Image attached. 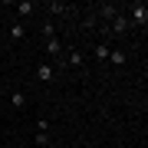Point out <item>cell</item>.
<instances>
[{
	"label": "cell",
	"instance_id": "obj_1",
	"mask_svg": "<svg viewBox=\"0 0 148 148\" xmlns=\"http://www.w3.org/2000/svg\"><path fill=\"white\" fill-rule=\"evenodd\" d=\"M128 27H132V23H128V16H125V13H115V16L109 20V30H112V33H119V36H125Z\"/></svg>",
	"mask_w": 148,
	"mask_h": 148
},
{
	"label": "cell",
	"instance_id": "obj_2",
	"mask_svg": "<svg viewBox=\"0 0 148 148\" xmlns=\"http://www.w3.org/2000/svg\"><path fill=\"white\" fill-rule=\"evenodd\" d=\"M128 10H132V20H128V23H135V27H145V23H148V7L145 3H132Z\"/></svg>",
	"mask_w": 148,
	"mask_h": 148
},
{
	"label": "cell",
	"instance_id": "obj_3",
	"mask_svg": "<svg viewBox=\"0 0 148 148\" xmlns=\"http://www.w3.org/2000/svg\"><path fill=\"white\" fill-rule=\"evenodd\" d=\"M82 63H86V53H82L79 46H73V49L66 53V66H69V69H79Z\"/></svg>",
	"mask_w": 148,
	"mask_h": 148
},
{
	"label": "cell",
	"instance_id": "obj_4",
	"mask_svg": "<svg viewBox=\"0 0 148 148\" xmlns=\"http://www.w3.org/2000/svg\"><path fill=\"white\" fill-rule=\"evenodd\" d=\"M109 49H112V43L109 40H99L95 49H92V59H95V63H106V59H109Z\"/></svg>",
	"mask_w": 148,
	"mask_h": 148
},
{
	"label": "cell",
	"instance_id": "obj_5",
	"mask_svg": "<svg viewBox=\"0 0 148 148\" xmlns=\"http://www.w3.org/2000/svg\"><path fill=\"white\" fill-rule=\"evenodd\" d=\"M53 76H56V66L53 63H40L36 66V79L40 82H53Z\"/></svg>",
	"mask_w": 148,
	"mask_h": 148
},
{
	"label": "cell",
	"instance_id": "obj_6",
	"mask_svg": "<svg viewBox=\"0 0 148 148\" xmlns=\"http://www.w3.org/2000/svg\"><path fill=\"white\" fill-rule=\"evenodd\" d=\"M46 13L49 16H66V13H73V7H69V3H59V0H49V3H46Z\"/></svg>",
	"mask_w": 148,
	"mask_h": 148
},
{
	"label": "cell",
	"instance_id": "obj_7",
	"mask_svg": "<svg viewBox=\"0 0 148 148\" xmlns=\"http://www.w3.org/2000/svg\"><path fill=\"white\" fill-rule=\"evenodd\" d=\"M46 53L53 59H63V43H59V36H49L46 40Z\"/></svg>",
	"mask_w": 148,
	"mask_h": 148
},
{
	"label": "cell",
	"instance_id": "obj_8",
	"mask_svg": "<svg viewBox=\"0 0 148 148\" xmlns=\"http://www.w3.org/2000/svg\"><path fill=\"white\" fill-rule=\"evenodd\" d=\"M7 36H10L13 43H20L23 36H27V27H23V23H10V30H7Z\"/></svg>",
	"mask_w": 148,
	"mask_h": 148
},
{
	"label": "cell",
	"instance_id": "obj_9",
	"mask_svg": "<svg viewBox=\"0 0 148 148\" xmlns=\"http://www.w3.org/2000/svg\"><path fill=\"white\" fill-rule=\"evenodd\" d=\"M125 59H128L125 49H109V59H106V63H112V66H125Z\"/></svg>",
	"mask_w": 148,
	"mask_h": 148
},
{
	"label": "cell",
	"instance_id": "obj_10",
	"mask_svg": "<svg viewBox=\"0 0 148 148\" xmlns=\"http://www.w3.org/2000/svg\"><path fill=\"white\" fill-rule=\"evenodd\" d=\"M13 10H16V13H20V16H23V20H27V16H33V13H36V7H33V3H30V0H20V3H16V7H13Z\"/></svg>",
	"mask_w": 148,
	"mask_h": 148
},
{
	"label": "cell",
	"instance_id": "obj_11",
	"mask_svg": "<svg viewBox=\"0 0 148 148\" xmlns=\"http://www.w3.org/2000/svg\"><path fill=\"white\" fill-rule=\"evenodd\" d=\"M10 106H13V109H27V92L13 89V92H10Z\"/></svg>",
	"mask_w": 148,
	"mask_h": 148
},
{
	"label": "cell",
	"instance_id": "obj_12",
	"mask_svg": "<svg viewBox=\"0 0 148 148\" xmlns=\"http://www.w3.org/2000/svg\"><path fill=\"white\" fill-rule=\"evenodd\" d=\"M115 13H119V10H115L112 3H99V13H95V20H99V16H102V20H112Z\"/></svg>",
	"mask_w": 148,
	"mask_h": 148
},
{
	"label": "cell",
	"instance_id": "obj_13",
	"mask_svg": "<svg viewBox=\"0 0 148 148\" xmlns=\"http://www.w3.org/2000/svg\"><path fill=\"white\" fill-rule=\"evenodd\" d=\"M49 145H53L49 132H36V148H49Z\"/></svg>",
	"mask_w": 148,
	"mask_h": 148
},
{
	"label": "cell",
	"instance_id": "obj_14",
	"mask_svg": "<svg viewBox=\"0 0 148 148\" xmlns=\"http://www.w3.org/2000/svg\"><path fill=\"white\" fill-rule=\"evenodd\" d=\"M40 33H43L46 40H49V36H56V23H53V20H46V23L40 27Z\"/></svg>",
	"mask_w": 148,
	"mask_h": 148
},
{
	"label": "cell",
	"instance_id": "obj_15",
	"mask_svg": "<svg viewBox=\"0 0 148 148\" xmlns=\"http://www.w3.org/2000/svg\"><path fill=\"white\" fill-rule=\"evenodd\" d=\"M95 23H99V20H95V13H89V16L82 20V27H86V30H95Z\"/></svg>",
	"mask_w": 148,
	"mask_h": 148
},
{
	"label": "cell",
	"instance_id": "obj_16",
	"mask_svg": "<svg viewBox=\"0 0 148 148\" xmlns=\"http://www.w3.org/2000/svg\"><path fill=\"white\" fill-rule=\"evenodd\" d=\"M36 132H49V122L46 119H36Z\"/></svg>",
	"mask_w": 148,
	"mask_h": 148
},
{
	"label": "cell",
	"instance_id": "obj_17",
	"mask_svg": "<svg viewBox=\"0 0 148 148\" xmlns=\"http://www.w3.org/2000/svg\"><path fill=\"white\" fill-rule=\"evenodd\" d=\"M13 148H30V145H27V142H16V145H13Z\"/></svg>",
	"mask_w": 148,
	"mask_h": 148
}]
</instances>
